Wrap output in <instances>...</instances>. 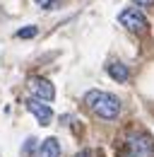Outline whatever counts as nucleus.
I'll use <instances>...</instances> for the list:
<instances>
[{"mask_svg": "<svg viewBox=\"0 0 154 157\" xmlns=\"http://www.w3.org/2000/svg\"><path fill=\"white\" fill-rule=\"evenodd\" d=\"M34 147H36V138H29V140H27V145L22 147V152H24V155H29V152H34Z\"/></svg>", "mask_w": 154, "mask_h": 157, "instance_id": "nucleus-9", "label": "nucleus"}, {"mask_svg": "<svg viewBox=\"0 0 154 157\" xmlns=\"http://www.w3.org/2000/svg\"><path fill=\"white\" fill-rule=\"evenodd\" d=\"M128 155L130 157H154V140L149 133H130L128 136Z\"/></svg>", "mask_w": 154, "mask_h": 157, "instance_id": "nucleus-2", "label": "nucleus"}, {"mask_svg": "<svg viewBox=\"0 0 154 157\" xmlns=\"http://www.w3.org/2000/svg\"><path fill=\"white\" fill-rule=\"evenodd\" d=\"M118 22H120L125 29H130V32H140V29L147 27L145 15H142L137 7H128V10H123V12L118 15Z\"/></svg>", "mask_w": 154, "mask_h": 157, "instance_id": "nucleus-4", "label": "nucleus"}, {"mask_svg": "<svg viewBox=\"0 0 154 157\" xmlns=\"http://www.w3.org/2000/svg\"><path fill=\"white\" fill-rule=\"evenodd\" d=\"M27 87L34 94V99H38V101H53V97H56L53 82H48L46 78H29Z\"/></svg>", "mask_w": 154, "mask_h": 157, "instance_id": "nucleus-3", "label": "nucleus"}, {"mask_svg": "<svg viewBox=\"0 0 154 157\" xmlns=\"http://www.w3.org/2000/svg\"><path fill=\"white\" fill-rule=\"evenodd\" d=\"M34 34H36V27H24V29H19V32H17L19 39H29V36H34Z\"/></svg>", "mask_w": 154, "mask_h": 157, "instance_id": "nucleus-8", "label": "nucleus"}, {"mask_svg": "<svg viewBox=\"0 0 154 157\" xmlns=\"http://www.w3.org/2000/svg\"><path fill=\"white\" fill-rule=\"evenodd\" d=\"M27 109L36 116V121L41 126H48L51 121H53V109L46 104V101H38V99H29L27 101Z\"/></svg>", "mask_w": 154, "mask_h": 157, "instance_id": "nucleus-5", "label": "nucleus"}, {"mask_svg": "<svg viewBox=\"0 0 154 157\" xmlns=\"http://www.w3.org/2000/svg\"><path fill=\"white\" fill-rule=\"evenodd\" d=\"M133 5H137V7H152L154 0H133Z\"/></svg>", "mask_w": 154, "mask_h": 157, "instance_id": "nucleus-10", "label": "nucleus"}, {"mask_svg": "<svg viewBox=\"0 0 154 157\" xmlns=\"http://www.w3.org/2000/svg\"><path fill=\"white\" fill-rule=\"evenodd\" d=\"M106 70H108V75H111L116 82H128V78H130L128 65H123V63H118V60H111V63L106 65Z\"/></svg>", "mask_w": 154, "mask_h": 157, "instance_id": "nucleus-7", "label": "nucleus"}, {"mask_svg": "<svg viewBox=\"0 0 154 157\" xmlns=\"http://www.w3.org/2000/svg\"><path fill=\"white\" fill-rule=\"evenodd\" d=\"M84 104L94 111L96 116L111 121L120 114V99L116 94H108V92H101V90H92L84 94Z\"/></svg>", "mask_w": 154, "mask_h": 157, "instance_id": "nucleus-1", "label": "nucleus"}, {"mask_svg": "<svg viewBox=\"0 0 154 157\" xmlns=\"http://www.w3.org/2000/svg\"><path fill=\"white\" fill-rule=\"evenodd\" d=\"M36 157H60V143H58L56 138H46L38 145Z\"/></svg>", "mask_w": 154, "mask_h": 157, "instance_id": "nucleus-6", "label": "nucleus"}, {"mask_svg": "<svg viewBox=\"0 0 154 157\" xmlns=\"http://www.w3.org/2000/svg\"><path fill=\"white\" fill-rule=\"evenodd\" d=\"M75 157H92V152H89V150H82V152H77Z\"/></svg>", "mask_w": 154, "mask_h": 157, "instance_id": "nucleus-11", "label": "nucleus"}]
</instances>
